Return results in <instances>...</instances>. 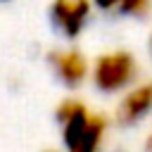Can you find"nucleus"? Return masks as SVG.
Masks as SVG:
<instances>
[{
  "mask_svg": "<svg viewBox=\"0 0 152 152\" xmlns=\"http://www.w3.org/2000/svg\"><path fill=\"white\" fill-rule=\"evenodd\" d=\"M150 5H152V0H121L119 12L128 14V17H142L150 12Z\"/></svg>",
  "mask_w": 152,
  "mask_h": 152,
  "instance_id": "423d86ee",
  "label": "nucleus"
},
{
  "mask_svg": "<svg viewBox=\"0 0 152 152\" xmlns=\"http://www.w3.org/2000/svg\"><path fill=\"white\" fill-rule=\"evenodd\" d=\"M152 112V81L138 83V86H128L124 97L116 104L114 119L121 126H133L138 121H142L147 114Z\"/></svg>",
  "mask_w": 152,
  "mask_h": 152,
  "instance_id": "39448f33",
  "label": "nucleus"
},
{
  "mask_svg": "<svg viewBox=\"0 0 152 152\" xmlns=\"http://www.w3.org/2000/svg\"><path fill=\"white\" fill-rule=\"evenodd\" d=\"M50 66L55 76L66 86V88H78L88 76H90V62L86 55L76 48H62L50 52Z\"/></svg>",
  "mask_w": 152,
  "mask_h": 152,
  "instance_id": "20e7f679",
  "label": "nucleus"
},
{
  "mask_svg": "<svg viewBox=\"0 0 152 152\" xmlns=\"http://www.w3.org/2000/svg\"><path fill=\"white\" fill-rule=\"evenodd\" d=\"M145 147H147V150H152V131H150V135H147V142H145Z\"/></svg>",
  "mask_w": 152,
  "mask_h": 152,
  "instance_id": "6e6552de",
  "label": "nucleus"
},
{
  "mask_svg": "<svg viewBox=\"0 0 152 152\" xmlns=\"http://www.w3.org/2000/svg\"><path fill=\"white\" fill-rule=\"evenodd\" d=\"M97 10H104V12H112V10H119L121 0H90Z\"/></svg>",
  "mask_w": 152,
  "mask_h": 152,
  "instance_id": "0eeeda50",
  "label": "nucleus"
},
{
  "mask_svg": "<svg viewBox=\"0 0 152 152\" xmlns=\"http://www.w3.org/2000/svg\"><path fill=\"white\" fill-rule=\"evenodd\" d=\"M150 52H152V33H150Z\"/></svg>",
  "mask_w": 152,
  "mask_h": 152,
  "instance_id": "1a4fd4ad",
  "label": "nucleus"
},
{
  "mask_svg": "<svg viewBox=\"0 0 152 152\" xmlns=\"http://www.w3.org/2000/svg\"><path fill=\"white\" fill-rule=\"evenodd\" d=\"M138 76V59L131 50H109L95 57L90 78L100 93H121Z\"/></svg>",
  "mask_w": 152,
  "mask_h": 152,
  "instance_id": "f03ea898",
  "label": "nucleus"
},
{
  "mask_svg": "<svg viewBox=\"0 0 152 152\" xmlns=\"http://www.w3.org/2000/svg\"><path fill=\"white\" fill-rule=\"evenodd\" d=\"M93 2L90 0H52L50 19L64 38H76L88 24Z\"/></svg>",
  "mask_w": 152,
  "mask_h": 152,
  "instance_id": "7ed1b4c3",
  "label": "nucleus"
},
{
  "mask_svg": "<svg viewBox=\"0 0 152 152\" xmlns=\"http://www.w3.org/2000/svg\"><path fill=\"white\" fill-rule=\"evenodd\" d=\"M55 116L62 126V142L71 152H95L102 145L109 126L107 116L90 112L78 97H64L57 104Z\"/></svg>",
  "mask_w": 152,
  "mask_h": 152,
  "instance_id": "f257e3e1",
  "label": "nucleus"
},
{
  "mask_svg": "<svg viewBox=\"0 0 152 152\" xmlns=\"http://www.w3.org/2000/svg\"><path fill=\"white\" fill-rule=\"evenodd\" d=\"M0 2H7V0H0Z\"/></svg>",
  "mask_w": 152,
  "mask_h": 152,
  "instance_id": "9d476101",
  "label": "nucleus"
}]
</instances>
